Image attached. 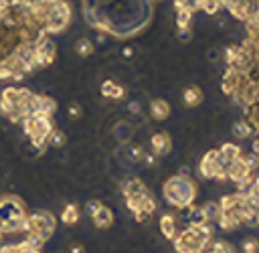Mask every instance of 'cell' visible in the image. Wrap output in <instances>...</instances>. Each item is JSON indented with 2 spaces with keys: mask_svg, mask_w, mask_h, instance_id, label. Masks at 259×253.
<instances>
[{
  "mask_svg": "<svg viewBox=\"0 0 259 253\" xmlns=\"http://www.w3.org/2000/svg\"><path fill=\"white\" fill-rule=\"evenodd\" d=\"M162 192H164V198H166L168 204L184 208V206H190L194 202L196 184L188 174H176V176H170L164 182Z\"/></svg>",
  "mask_w": 259,
  "mask_h": 253,
  "instance_id": "6da1fadb",
  "label": "cell"
},
{
  "mask_svg": "<svg viewBox=\"0 0 259 253\" xmlns=\"http://www.w3.org/2000/svg\"><path fill=\"white\" fill-rule=\"evenodd\" d=\"M172 241L178 253H204V249L212 243V227L210 223L198 227H186Z\"/></svg>",
  "mask_w": 259,
  "mask_h": 253,
  "instance_id": "7a4b0ae2",
  "label": "cell"
},
{
  "mask_svg": "<svg viewBox=\"0 0 259 253\" xmlns=\"http://www.w3.org/2000/svg\"><path fill=\"white\" fill-rule=\"evenodd\" d=\"M26 219L28 217L24 215L20 200H16L14 196L0 198V231L2 233L26 229Z\"/></svg>",
  "mask_w": 259,
  "mask_h": 253,
  "instance_id": "3957f363",
  "label": "cell"
},
{
  "mask_svg": "<svg viewBox=\"0 0 259 253\" xmlns=\"http://www.w3.org/2000/svg\"><path fill=\"white\" fill-rule=\"evenodd\" d=\"M22 121H24V132H26V136L32 140V144L38 148V152H42V150L47 148V138H49L51 132H53V121H51V117L32 113V115L24 117Z\"/></svg>",
  "mask_w": 259,
  "mask_h": 253,
  "instance_id": "277c9868",
  "label": "cell"
},
{
  "mask_svg": "<svg viewBox=\"0 0 259 253\" xmlns=\"http://www.w3.org/2000/svg\"><path fill=\"white\" fill-rule=\"evenodd\" d=\"M125 202H127V208L136 215V221H140V223H144L156 210V200L152 198V194L148 190H144L140 194L125 196Z\"/></svg>",
  "mask_w": 259,
  "mask_h": 253,
  "instance_id": "5b68a950",
  "label": "cell"
},
{
  "mask_svg": "<svg viewBox=\"0 0 259 253\" xmlns=\"http://www.w3.org/2000/svg\"><path fill=\"white\" fill-rule=\"evenodd\" d=\"M26 231L32 233V235H38L42 239H49L55 231V217L47 210L34 213L26 219Z\"/></svg>",
  "mask_w": 259,
  "mask_h": 253,
  "instance_id": "8992f818",
  "label": "cell"
},
{
  "mask_svg": "<svg viewBox=\"0 0 259 253\" xmlns=\"http://www.w3.org/2000/svg\"><path fill=\"white\" fill-rule=\"evenodd\" d=\"M198 170H200V174L204 178H217V180H225L227 178V166L223 164V160H221L217 150H210V152H206L202 156Z\"/></svg>",
  "mask_w": 259,
  "mask_h": 253,
  "instance_id": "52a82bcc",
  "label": "cell"
},
{
  "mask_svg": "<svg viewBox=\"0 0 259 253\" xmlns=\"http://www.w3.org/2000/svg\"><path fill=\"white\" fill-rule=\"evenodd\" d=\"M251 172H253V160L251 158H245V156L235 158L227 166V178H231L235 184H241V186L249 180Z\"/></svg>",
  "mask_w": 259,
  "mask_h": 253,
  "instance_id": "ba28073f",
  "label": "cell"
},
{
  "mask_svg": "<svg viewBox=\"0 0 259 253\" xmlns=\"http://www.w3.org/2000/svg\"><path fill=\"white\" fill-rule=\"evenodd\" d=\"M55 53H57L55 43H53L47 34H42V36L36 40V47H34V65H36V69L49 65V63H53Z\"/></svg>",
  "mask_w": 259,
  "mask_h": 253,
  "instance_id": "9c48e42d",
  "label": "cell"
},
{
  "mask_svg": "<svg viewBox=\"0 0 259 253\" xmlns=\"http://www.w3.org/2000/svg\"><path fill=\"white\" fill-rule=\"evenodd\" d=\"M57 109V103L55 99L47 97V95H34L32 93V99H30V115L32 113H38V115H47L51 117Z\"/></svg>",
  "mask_w": 259,
  "mask_h": 253,
  "instance_id": "30bf717a",
  "label": "cell"
},
{
  "mask_svg": "<svg viewBox=\"0 0 259 253\" xmlns=\"http://www.w3.org/2000/svg\"><path fill=\"white\" fill-rule=\"evenodd\" d=\"M150 146H152V154H154L156 158L168 156L170 150H172V140H170V136H168L166 132H156V134L152 136V140H150Z\"/></svg>",
  "mask_w": 259,
  "mask_h": 253,
  "instance_id": "8fae6325",
  "label": "cell"
},
{
  "mask_svg": "<svg viewBox=\"0 0 259 253\" xmlns=\"http://www.w3.org/2000/svg\"><path fill=\"white\" fill-rule=\"evenodd\" d=\"M180 215L188 223V227H198V225H206L208 223L204 213H202V206H194V204L184 206V208H180Z\"/></svg>",
  "mask_w": 259,
  "mask_h": 253,
  "instance_id": "7c38bea8",
  "label": "cell"
},
{
  "mask_svg": "<svg viewBox=\"0 0 259 253\" xmlns=\"http://www.w3.org/2000/svg\"><path fill=\"white\" fill-rule=\"evenodd\" d=\"M150 113H152V117L156 121H162V119H166L170 115V103L166 99L156 97V99L150 101Z\"/></svg>",
  "mask_w": 259,
  "mask_h": 253,
  "instance_id": "4fadbf2b",
  "label": "cell"
},
{
  "mask_svg": "<svg viewBox=\"0 0 259 253\" xmlns=\"http://www.w3.org/2000/svg\"><path fill=\"white\" fill-rule=\"evenodd\" d=\"M91 219H93V225H95L97 229H109L111 223H113V213H111L107 206L101 204V206L91 215Z\"/></svg>",
  "mask_w": 259,
  "mask_h": 253,
  "instance_id": "5bb4252c",
  "label": "cell"
},
{
  "mask_svg": "<svg viewBox=\"0 0 259 253\" xmlns=\"http://www.w3.org/2000/svg\"><path fill=\"white\" fill-rule=\"evenodd\" d=\"M160 231L164 235V239H174L178 235V223H176V217L174 215H162L160 217Z\"/></svg>",
  "mask_w": 259,
  "mask_h": 253,
  "instance_id": "9a60e30c",
  "label": "cell"
},
{
  "mask_svg": "<svg viewBox=\"0 0 259 253\" xmlns=\"http://www.w3.org/2000/svg\"><path fill=\"white\" fill-rule=\"evenodd\" d=\"M101 95L107 97V99H121V97L125 95V89H123L119 83L107 79V81L101 83Z\"/></svg>",
  "mask_w": 259,
  "mask_h": 253,
  "instance_id": "2e32d148",
  "label": "cell"
},
{
  "mask_svg": "<svg viewBox=\"0 0 259 253\" xmlns=\"http://www.w3.org/2000/svg\"><path fill=\"white\" fill-rule=\"evenodd\" d=\"M182 99H184V103L188 105V107H198L200 103H202V91H200V87H194V85H190V87H186L184 89V93H182Z\"/></svg>",
  "mask_w": 259,
  "mask_h": 253,
  "instance_id": "e0dca14e",
  "label": "cell"
},
{
  "mask_svg": "<svg viewBox=\"0 0 259 253\" xmlns=\"http://www.w3.org/2000/svg\"><path fill=\"white\" fill-rule=\"evenodd\" d=\"M217 152H219V156H221V160H223V164H225V166H229V164H231L235 158H239V156H241L239 146L229 144V142H227V144H223V146H221Z\"/></svg>",
  "mask_w": 259,
  "mask_h": 253,
  "instance_id": "ac0fdd59",
  "label": "cell"
},
{
  "mask_svg": "<svg viewBox=\"0 0 259 253\" xmlns=\"http://www.w3.org/2000/svg\"><path fill=\"white\" fill-rule=\"evenodd\" d=\"M113 134H115V140H119L121 144H127V142L132 140L134 128H132L130 123H125V121H119V123H115V128H113Z\"/></svg>",
  "mask_w": 259,
  "mask_h": 253,
  "instance_id": "d6986e66",
  "label": "cell"
},
{
  "mask_svg": "<svg viewBox=\"0 0 259 253\" xmlns=\"http://www.w3.org/2000/svg\"><path fill=\"white\" fill-rule=\"evenodd\" d=\"M146 190V184L140 180V178H130V180H125V184H123V194L125 196H130V194H140V192H144Z\"/></svg>",
  "mask_w": 259,
  "mask_h": 253,
  "instance_id": "ffe728a7",
  "label": "cell"
},
{
  "mask_svg": "<svg viewBox=\"0 0 259 253\" xmlns=\"http://www.w3.org/2000/svg\"><path fill=\"white\" fill-rule=\"evenodd\" d=\"M61 221L65 225H75L79 221V208H77V204H67L63 208V213H61Z\"/></svg>",
  "mask_w": 259,
  "mask_h": 253,
  "instance_id": "44dd1931",
  "label": "cell"
},
{
  "mask_svg": "<svg viewBox=\"0 0 259 253\" xmlns=\"http://www.w3.org/2000/svg\"><path fill=\"white\" fill-rule=\"evenodd\" d=\"M93 51H95V47H93V43L89 40V38H79L77 43H75V53L79 55V57H91L93 55Z\"/></svg>",
  "mask_w": 259,
  "mask_h": 253,
  "instance_id": "7402d4cb",
  "label": "cell"
},
{
  "mask_svg": "<svg viewBox=\"0 0 259 253\" xmlns=\"http://www.w3.org/2000/svg\"><path fill=\"white\" fill-rule=\"evenodd\" d=\"M231 132H233V136L237 140H245V138L251 136V123L249 121H235Z\"/></svg>",
  "mask_w": 259,
  "mask_h": 253,
  "instance_id": "603a6c76",
  "label": "cell"
},
{
  "mask_svg": "<svg viewBox=\"0 0 259 253\" xmlns=\"http://www.w3.org/2000/svg\"><path fill=\"white\" fill-rule=\"evenodd\" d=\"M202 213H204V217H206L208 223L210 221H219V217H221V204L219 202H206L202 206Z\"/></svg>",
  "mask_w": 259,
  "mask_h": 253,
  "instance_id": "cb8c5ba5",
  "label": "cell"
},
{
  "mask_svg": "<svg viewBox=\"0 0 259 253\" xmlns=\"http://www.w3.org/2000/svg\"><path fill=\"white\" fill-rule=\"evenodd\" d=\"M204 253H235V247L225 241H214L204 249Z\"/></svg>",
  "mask_w": 259,
  "mask_h": 253,
  "instance_id": "d4e9b609",
  "label": "cell"
},
{
  "mask_svg": "<svg viewBox=\"0 0 259 253\" xmlns=\"http://www.w3.org/2000/svg\"><path fill=\"white\" fill-rule=\"evenodd\" d=\"M123 152H125L127 160H130V162H134V164H136V162H142V160H144V154H146V152H144L140 146H136V144L125 146V150H123Z\"/></svg>",
  "mask_w": 259,
  "mask_h": 253,
  "instance_id": "484cf974",
  "label": "cell"
},
{
  "mask_svg": "<svg viewBox=\"0 0 259 253\" xmlns=\"http://www.w3.org/2000/svg\"><path fill=\"white\" fill-rule=\"evenodd\" d=\"M190 20H192V12L176 10V26L178 28H190Z\"/></svg>",
  "mask_w": 259,
  "mask_h": 253,
  "instance_id": "4316f807",
  "label": "cell"
},
{
  "mask_svg": "<svg viewBox=\"0 0 259 253\" xmlns=\"http://www.w3.org/2000/svg\"><path fill=\"white\" fill-rule=\"evenodd\" d=\"M65 142H67V136H65L63 132H59V130H53L51 136L47 138V144H51V146H55V148L65 146Z\"/></svg>",
  "mask_w": 259,
  "mask_h": 253,
  "instance_id": "83f0119b",
  "label": "cell"
},
{
  "mask_svg": "<svg viewBox=\"0 0 259 253\" xmlns=\"http://www.w3.org/2000/svg\"><path fill=\"white\" fill-rule=\"evenodd\" d=\"M219 8H221V2L219 0H198V10H204L208 14H214Z\"/></svg>",
  "mask_w": 259,
  "mask_h": 253,
  "instance_id": "f1b7e54d",
  "label": "cell"
},
{
  "mask_svg": "<svg viewBox=\"0 0 259 253\" xmlns=\"http://www.w3.org/2000/svg\"><path fill=\"white\" fill-rule=\"evenodd\" d=\"M0 253H32V251H28V249L20 243V245H6V247H2Z\"/></svg>",
  "mask_w": 259,
  "mask_h": 253,
  "instance_id": "f546056e",
  "label": "cell"
},
{
  "mask_svg": "<svg viewBox=\"0 0 259 253\" xmlns=\"http://www.w3.org/2000/svg\"><path fill=\"white\" fill-rule=\"evenodd\" d=\"M257 249H259V241L257 239H249V241L243 243V251L245 253H257Z\"/></svg>",
  "mask_w": 259,
  "mask_h": 253,
  "instance_id": "4dcf8cb0",
  "label": "cell"
},
{
  "mask_svg": "<svg viewBox=\"0 0 259 253\" xmlns=\"http://www.w3.org/2000/svg\"><path fill=\"white\" fill-rule=\"evenodd\" d=\"M178 38H180V43H188L190 38H192V30L190 28H178Z\"/></svg>",
  "mask_w": 259,
  "mask_h": 253,
  "instance_id": "1f68e13d",
  "label": "cell"
},
{
  "mask_svg": "<svg viewBox=\"0 0 259 253\" xmlns=\"http://www.w3.org/2000/svg\"><path fill=\"white\" fill-rule=\"evenodd\" d=\"M69 115L77 119V117H81V115H83V109H81L77 103H71V105H69Z\"/></svg>",
  "mask_w": 259,
  "mask_h": 253,
  "instance_id": "d6a6232c",
  "label": "cell"
},
{
  "mask_svg": "<svg viewBox=\"0 0 259 253\" xmlns=\"http://www.w3.org/2000/svg\"><path fill=\"white\" fill-rule=\"evenodd\" d=\"M8 77H12V69L6 63H0V79H8Z\"/></svg>",
  "mask_w": 259,
  "mask_h": 253,
  "instance_id": "836d02e7",
  "label": "cell"
},
{
  "mask_svg": "<svg viewBox=\"0 0 259 253\" xmlns=\"http://www.w3.org/2000/svg\"><path fill=\"white\" fill-rule=\"evenodd\" d=\"M142 162H146L150 168H154V166H156V162H158V158H156L154 154H144V160H142Z\"/></svg>",
  "mask_w": 259,
  "mask_h": 253,
  "instance_id": "e575fe53",
  "label": "cell"
},
{
  "mask_svg": "<svg viewBox=\"0 0 259 253\" xmlns=\"http://www.w3.org/2000/svg\"><path fill=\"white\" fill-rule=\"evenodd\" d=\"M99 206H101V202H99V200H89V202H87V213H89V215H93Z\"/></svg>",
  "mask_w": 259,
  "mask_h": 253,
  "instance_id": "d590c367",
  "label": "cell"
},
{
  "mask_svg": "<svg viewBox=\"0 0 259 253\" xmlns=\"http://www.w3.org/2000/svg\"><path fill=\"white\" fill-rule=\"evenodd\" d=\"M71 253H85V249H83V245H73Z\"/></svg>",
  "mask_w": 259,
  "mask_h": 253,
  "instance_id": "8d00e7d4",
  "label": "cell"
},
{
  "mask_svg": "<svg viewBox=\"0 0 259 253\" xmlns=\"http://www.w3.org/2000/svg\"><path fill=\"white\" fill-rule=\"evenodd\" d=\"M0 241H2V231H0Z\"/></svg>",
  "mask_w": 259,
  "mask_h": 253,
  "instance_id": "74e56055",
  "label": "cell"
},
{
  "mask_svg": "<svg viewBox=\"0 0 259 253\" xmlns=\"http://www.w3.org/2000/svg\"><path fill=\"white\" fill-rule=\"evenodd\" d=\"M219 2H221V4H223V0H219Z\"/></svg>",
  "mask_w": 259,
  "mask_h": 253,
  "instance_id": "f35d334b",
  "label": "cell"
}]
</instances>
